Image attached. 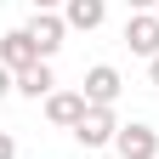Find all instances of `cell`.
I'll return each mask as SVG.
<instances>
[{
    "label": "cell",
    "instance_id": "cell-5",
    "mask_svg": "<svg viewBox=\"0 0 159 159\" xmlns=\"http://www.w3.org/2000/svg\"><path fill=\"white\" fill-rule=\"evenodd\" d=\"M125 46H131L136 57H148V63L159 57V17H153V11H131V17H125Z\"/></svg>",
    "mask_w": 159,
    "mask_h": 159
},
{
    "label": "cell",
    "instance_id": "cell-2",
    "mask_svg": "<svg viewBox=\"0 0 159 159\" xmlns=\"http://www.w3.org/2000/svg\"><path fill=\"white\" fill-rule=\"evenodd\" d=\"M29 40H34L40 63H51V57L63 51V40H68V23H63V11H34V23H29Z\"/></svg>",
    "mask_w": 159,
    "mask_h": 159
},
{
    "label": "cell",
    "instance_id": "cell-6",
    "mask_svg": "<svg viewBox=\"0 0 159 159\" xmlns=\"http://www.w3.org/2000/svg\"><path fill=\"white\" fill-rule=\"evenodd\" d=\"M0 63H6L11 74H29V68H40V51H34L29 29H11L6 40H0Z\"/></svg>",
    "mask_w": 159,
    "mask_h": 159
},
{
    "label": "cell",
    "instance_id": "cell-3",
    "mask_svg": "<svg viewBox=\"0 0 159 159\" xmlns=\"http://www.w3.org/2000/svg\"><path fill=\"white\" fill-rule=\"evenodd\" d=\"M114 136H119L114 108H85V119L74 125V142L80 148H114Z\"/></svg>",
    "mask_w": 159,
    "mask_h": 159
},
{
    "label": "cell",
    "instance_id": "cell-7",
    "mask_svg": "<svg viewBox=\"0 0 159 159\" xmlns=\"http://www.w3.org/2000/svg\"><path fill=\"white\" fill-rule=\"evenodd\" d=\"M85 108H91L85 91H63V85H57V91L46 97V119H51V125H68V131L85 119Z\"/></svg>",
    "mask_w": 159,
    "mask_h": 159
},
{
    "label": "cell",
    "instance_id": "cell-8",
    "mask_svg": "<svg viewBox=\"0 0 159 159\" xmlns=\"http://www.w3.org/2000/svg\"><path fill=\"white\" fill-rule=\"evenodd\" d=\"M102 17H108V0H63V23L80 29V34L102 29Z\"/></svg>",
    "mask_w": 159,
    "mask_h": 159
},
{
    "label": "cell",
    "instance_id": "cell-4",
    "mask_svg": "<svg viewBox=\"0 0 159 159\" xmlns=\"http://www.w3.org/2000/svg\"><path fill=\"white\" fill-rule=\"evenodd\" d=\"M114 153L119 159H159V131L153 125H119V136H114Z\"/></svg>",
    "mask_w": 159,
    "mask_h": 159
},
{
    "label": "cell",
    "instance_id": "cell-14",
    "mask_svg": "<svg viewBox=\"0 0 159 159\" xmlns=\"http://www.w3.org/2000/svg\"><path fill=\"white\" fill-rule=\"evenodd\" d=\"M148 80H153V85H159V57H153V63H148Z\"/></svg>",
    "mask_w": 159,
    "mask_h": 159
},
{
    "label": "cell",
    "instance_id": "cell-9",
    "mask_svg": "<svg viewBox=\"0 0 159 159\" xmlns=\"http://www.w3.org/2000/svg\"><path fill=\"white\" fill-rule=\"evenodd\" d=\"M57 91V80H51V63H40V68H29V74H17V97H51Z\"/></svg>",
    "mask_w": 159,
    "mask_h": 159
},
{
    "label": "cell",
    "instance_id": "cell-15",
    "mask_svg": "<svg viewBox=\"0 0 159 159\" xmlns=\"http://www.w3.org/2000/svg\"><path fill=\"white\" fill-rule=\"evenodd\" d=\"M153 17H159V11H153Z\"/></svg>",
    "mask_w": 159,
    "mask_h": 159
},
{
    "label": "cell",
    "instance_id": "cell-13",
    "mask_svg": "<svg viewBox=\"0 0 159 159\" xmlns=\"http://www.w3.org/2000/svg\"><path fill=\"white\" fill-rule=\"evenodd\" d=\"M29 6H34V11H57L63 0H29Z\"/></svg>",
    "mask_w": 159,
    "mask_h": 159
},
{
    "label": "cell",
    "instance_id": "cell-11",
    "mask_svg": "<svg viewBox=\"0 0 159 159\" xmlns=\"http://www.w3.org/2000/svg\"><path fill=\"white\" fill-rule=\"evenodd\" d=\"M0 159H17V142H11V131H0Z\"/></svg>",
    "mask_w": 159,
    "mask_h": 159
},
{
    "label": "cell",
    "instance_id": "cell-12",
    "mask_svg": "<svg viewBox=\"0 0 159 159\" xmlns=\"http://www.w3.org/2000/svg\"><path fill=\"white\" fill-rule=\"evenodd\" d=\"M131 11H159V0H125Z\"/></svg>",
    "mask_w": 159,
    "mask_h": 159
},
{
    "label": "cell",
    "instance_id": "cell-10",
    "mask_svg": "<svg viewBox=\"0 0 159 159\" xmlns=\"http://www.w3.org/2000/svg\"><path fill=\"white\" fill-rule=\"evenodd\" d=\"M11 91H17V74H11L6 63H0V97H11Z\"/></svg>",
    "mask_w": 159,
    "mask_h": 159
},
{
    "label": "cell",
    "instance_id": "cell-1",
    "mask_svg": "<svg viewBox=\"0 0 159 159\" xmlns=\"http://www.w3.org/2000/svg\"><path fill=\"white\" fill-rule=\"evenodd\" d=\"M80 91H85V102H91V108H114V102H119V91H125V80H119L114 63H97V68H85Z\"/></svg>",
    "mask_w": 159,
    "mask_h": 159
}]
</instances>
